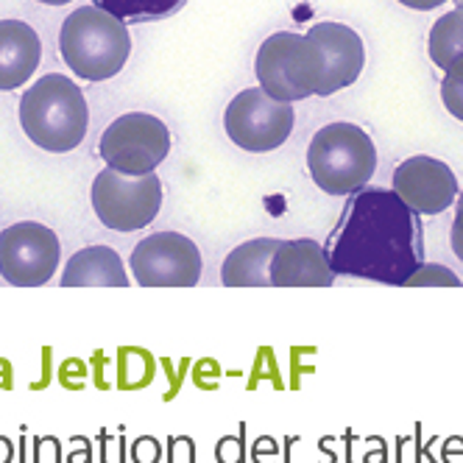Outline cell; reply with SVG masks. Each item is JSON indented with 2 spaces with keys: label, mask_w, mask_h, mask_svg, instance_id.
Segmentation results:
<instances>
[{
  "label": "cell",
  "mask_w": 463,
  "mask_h": 463,
  "mask_svg": "<svg viewBox=\"0 0 463 463\" xmlns=\"http://www.w3.org/2000/svg\"><path fill=\"white\" fill-rule=\"evenodd\" d=\"M324 251L338 277L405 285L424 262V229L393 190L363 187L349 195Z\"/></svg>",
  "instance_id": "6da1fadb"
},
{
  "label": "cell",
  "mask_w": 463,
  "mask_h": 463,
  "mask_svg": "<svg viewBox=\"0 0 463 463\" xmlns=\"http://www.w3.org/2000/svg\"><path fill=\"white\" fill-rule=\"evenodd\" d=\"M20 126L25 137L43 151H76L84 143L90 126L87 98L73 79L48 73L23 92Z\"/></svg>",
  "instance_id": "7a4b0ae2"
},
{
  "label": "cell",
  "mask_w": 463,
  "mask_h": 463,
  "mask_svg": "<svg viewBox=\"0 0 463 463\" xmlns=\"http://www.w3.org/2000/svg\"><path fill=\"white\" fill-rule=\"evenodd\" d=\"M64 64L84 81L115 79L128 61L131 37L126 23L98 6H84L68 14L59 31Z\"/></svg>",
  "instance_id": "3957f363"
},
{
  "label": "cell",
  "mask_w": 463,
  "mask_h": 463,
  "mask_svg": "<svg viewBox=\"0 0 463 463\" xmlns=\"http://www.w3.org/2000/svg\"><path fill=\"white\" fill-rule=\"evenodd\" d=\"M307 171L326 195H352L377 171V148L354 123L338 120L318 128L307 148Z\"/></svg>",
  "instance_id": "277c9868"
},
{
  "label": "cell",
  "mask_w": 463,
  "mask_h": 463,
  "mask_svg": "<svg viewBox=\"0 0 463 463\" xmlns=\"http://www.w3.org/2000/svg\"><path fill=\"white\" fill-rule=\"evenodd\" d=\"M324 71L326 61L321 48L307 34H293V31L271 34L254 59L257 87L288 104L318 95Z\"/></svg>",
  "instance_id": "5b68a950"
},
{
  "label": "cell",
  "mask_w": 463,
  "mask_h": 463,
  "mask_svg": "<svg viewBox=\"0 0 463 463\" xmlns=\"http://www.w3.org/2000/svg\"><path fill=\"white\" fill-rule=\"evenodd\" d=\"M98 154L107 168L126 176L154 174L171 154V131L156 115L128 112L107 126L98 143Z\"/></svg>",
  "instance_id": "8992f818"
},
{
  "label": "cell",
  "mask_w": 463,
  "mask_h": 463,
  "mask_svg": "<svg viewBox=\"0 0 463 463\" xmlns=\"http://www.w3.org/2000/svg\"><path fill=\"white\" fill-rule=\"evenodd\" d=\"M92 210L112 232H140L162 210V182L156 174L126 176L104 168L92 182Z\"/></svg>",
  "instance_id": "52a82bcc"
},
{
  "label": "cell",
  "mask_w": 463,
  "mask_h": 463,
  "mask_svg": "<svg viewBox=\"0 0 463 463\" xmlns=\"http://www.w3.org/2000/svg\"><path fill=\"white\" fill-rule=\"evenodd\" d=\"M293 120V104L271 98L260 87L238 92L223 112V128L229 140L251 154L277 151L282 143H288Z\"/></svg>",
  "instance_id": "ba28073f"
},
{
  "label": "cell",
  "mask_w": 463,
  "mask_h": 463,
  "mask_svg": "<svg viewBox=\"0 0 463 463\" xmlns=\"http://www.w3.org/2000/svg\"><path fill=\"white\" fill-rule=\"evenodd\" d=\"M56 232L37 221H20L0 232V277L14 288H40L59 269Z\"/></svg>",
  "instance_id": "9c48e42d"
},
{
  "label": "cell",
  "mask_w": 463,
  "mask_h": 463,
  "mask_svg": "<svg viewBox=\"0 0 463 463\" xmlns=\"http://www.w3.org/2000/svg\"><path fill=\"white\" fill-rule=\"evenodd\" d=\"M128 266L140 288H193L202 279V251L182 232H156L135 246Z\"/></svg>",
  "instance_id": "30bf717a"
},
{
  "label": "cell",
  "mask_w": 463,
  "mask_h": 463,
  "mask_svg": "<svg viewBox=\"0 0 463 463\" xmlns=\"http://www.w3.org/2000/svg\"><path fill=\"white\" fill-rule=\"evenodd\" d=\"M391 190L416 215H441L458 198V179L447 162L436 156H411L396 165Z\"/></svg>",
  "instance_id": "8fae6325"
},
{
  "label": "cell",
  "mask_w": 463,
  "mask_h": 463,
  "mask_svg": "<svg viewBox=\"0 0 463 463\" xmlns=\"http://www.w3.org/2000/svg\"><path fill=\"white\" fill-rule=\"evenodd\" d=\"M307 37L321 48L324 61H326V71H324V81L318 95H335L346 87H352L360 73H363V64H366V48H363V40L357 31H352L344 23H316Z\"/></svg>",
  "instance_id": "7c38bea8"
},
{
  "label": "cell",
  "mask_w": 463,
  "mask_h": 463,
  "mask_svg": "<svg viewBox=\"0 0 463 463\" xmlns=\"http://www.w3.org/2000/svg\"><path fill=\"white\" fill-rule=\"evenodd\" d=\"M335 277L338 274L329 266L321 243L310 238L279 241V249L271 260L274 288H329Z\"/></svg>",
  "instance_id": "4fadbf2b"
},
{
  "label": "cell",
  "mask_w": 463,
  "mask_h": 463,
  "mask_svg": "<svg viewBox=\"0 0 463 463\" xmlns=\"http://www.w3.org/2000/svg\"><path fill=\"white\" fill-rule=\"evenodd\" d=\"M43 59L40 34L23 20H0V92L23 87Z\"/></svg>",
  "instance_id": "5bb4252c"
},
{
  "label": "cell",
  "mask_w": 463,
  "mask_h": 463,
  "mask_svg": "<svg viewBox=\"0 0 463 463\" xmlns=\"http://www.w3.org/2000/svg\"><path fill=\"white\" fill-rule=\"evenodd\" d=\"M61 288H126L123 260L109 246H87L76 251L61 271Z\"/></svg>",
  "instance_id": "9a60e30c"
},
{
  "label": "cell",
  "mask_w": 463,
  "mask_h": 463,
  "mask_svg": "<svg viewBox=\"0 0 463 463\" xmlns=\"http://www.w3.org/2000/svg\"><path fill=\"white\" fill-rule=\"evenodd\" d=\"M279 241L257 238L232 249L221 266V282L226 288H266L271 285V260Z\"/></svg>",
  "instance_id": "2e32d148"
},
{
  "label": "cell",
  "mask_w": 463,
  "mask_h": 463,
  "mask_svg": "<svg viewBox=\"0 0 463 463\" xmlns=\"http://www.w3.org/2000/svg\"><path fill=\"white\" fill-rule=\"evenodd\" d=\"M427 53L439 71H447L455 59L463 56V6L447 12L433 23L427 37Z\"/></svg>",
  "instance_id": "e0dca14e"
},
{
  "label": "cell",
  "mask_w": 463,
  "mask_h": 463,
  "mask_svg": "<svg viewBox=\"0 0 463 463\" xmlns=\"http://www.w3.org/2000/svg\"><path fill=\"white\" fill-rule=\"evenodd\" d=\"M92 6L109 12L126 25L168 20L187 6V0H92Z\"/></svg>",
  "instance_id": "ac0fdd59"
},
{
  "label": "cell",
  "mask_w": 463,
  "mask_h": 463,
  "mask_svg": "<svg viewBox=\"0 0 463 463\" xmlns=\"http://www.w3.org/2000/svg\"><path fill=\"white\" fill-rule=\"evenodd\" d=\"M441 101L447 107V112L463 123V56L455 59L449 68L444 71L441 79Z\"/></svg>",
  "instance_id": "d6986e66"
},
{
  "label": "cell",
  "mask_w": 463,
  "mask_h": 463,
  "mask_svg": "<svg viewBox=\"0 0 463 463\" xmlns=\"http://www.w3.org/2000/svg\"><path fill=\"white\" fill-rule=\"evenodd\" d=\"M460 288V279L455 277V271H449L447 266H433V262H421V266L405 279L402 288Z\"/></svg>",
  "instance_id": "ffe728a7"
},
{
  "label": "cell",
  "mask_w": 463,
  "mask_h": 463,
  "mask_svg": "<svg viewBox=\"0 0 463 463\" xmlns=\"http://www.w3.org/2000/svg\"><path fill=\"white\" fill-rule=\"evenodd\" d=\"M449 246H452L455 257L463 262V193H458L455 221H452V232H449Z\"/></svg>",
  "instance_id": "44dd1931"
},
{
  "label": "cell",
  "mask_w": 463,
  "mask_h": 463,
  "mask_svg": "<svg viewBox=\"0 0 463 463\" xmlns=\"http://www.w3.org/2000/svg\"><path fill=\"white\" fill-rule=\"evenodd\" d=\"M400 4L405 9H413V12H433V9L449 4V0H400Z\"/></svg>",
  "instance_id": "7402d4cb"
},
{
  "label": "cell",
  "mask_w": 463,
  "mask_h": 463,
  "mask_svg": "<svg viewBox=\"0 0 463 463\" xmlns=\"http://www.w3.org/2000/svg\"><path fill=\"white\" fill-rule=\"evenodd\" d=\"M40 4H45V6H68V4H73V0H40Z\"/></svg>",
  "instance_id": "603a6c76"
},
{
  "label": "cell",
  "mask_w": 463,
  "mask_h": 463,
  "mask_svg": "<svg viewBox=\"0 0 463 463\" xmlns=\"http://www.w3.org/2000/svg\"><path fill=\"white\" fill-rule=\"evenodd\" d=\"M455 4H458V6H463V0H455Z\"/></svg>",
  "instance_id": "cb8c5ba5"
}]
</instances>
